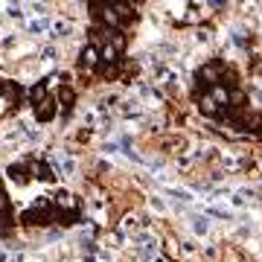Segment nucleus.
Here are the masks:
<instances>
[{
    "mask_svg": "<svg viewBox=\"0 0 262 262\" xmlns=\"http://www.w3.org/2000/svg\"><path fill=\"white\" fill-rule=\"evenodd\" d=\"M56 108H58L56 99H44V102L35 108V120L38 122H50L53 117H56Z\"/></svg>",
    "mask_w": 262,
    "mask_h": 262,
    "instance_id": "1",
    "label": "nucleus"
},
{
    "mask_svg": "<svg viewBox=\"0 0 262 262\" xmlns=\"http://www.w3.org/2000/svg\"><path fill=\"white\" fill-rule=\"evenodd\" d=\"M58 105H61V108H64V114H70L73 111V105H76V91L73 88H61V91H58Z\"/></svg>",
    "mask_w": 262,
    "mask_h": 262,
    "instance_id": "2",
    "label": "nucleus"
},
{
    "mask_svg": "<svg viewBox=\"0 0 262 262\" xmlns=\"http://www.w3.org/2000/svg\"><path fill=\"white\" fill-rule=\"evenodd\" d=\"M99 50L94 47V44H88V47L82 50V58H79V61H82V67H99Z\"/></svg>",
    "mask_w": 262,
    "mask_h": 262,
    "instance_id": "3",
    "label": "nucleus"
},
{
    "mask_svg": "<svg viewBox=\"0 0 262 262\" xmlns=\"http://www.w3.org/2000/svg\"><path fill=\"white\" fill-rule=\"evenodd\" d=\"M44 99H47V84H32V88H29V102L38 108Z\"/></svg>",
    "mask_w": 262,
    "mask_h": 262,
    "instance_id": "4",
    "label": "nucleus"
},
{
    "mask_svg": "<svg viewBox=\"0 0 262 262\" xmlns=\"http://www.w3.org/2000/svg\"><path fill=\"white\" fill-rule=\"evenodd\" d=\"M32 175H35L38 181H53V178H56V175H53V169H50V163H44V160L32 166Z\"/></svg>",
    "mask_w": 262,
    "mask_h": 262,
    "instance_id": "5",
    "label": "nucleus"
},
{
    "mask_svg": "<svg viewBox=\"0 0 262 262\" xmlns=\"http://www.w3.org/2000/svg\"><path fill=\"white\" fill-rule=\"evenodd\" d=\"M6 175H9V181H15V184H18V187H24V184H27V169L24 166H9L6 169Z\"/></svg>",
    "mask_w": 262,
    "mask_h": 262,
    "instance_id": "6",
    "label": "nucleus"
},
{
    "mask_svg": "<svg viewBox=\"0 0 262 262\" xmlns=\"http://www.w3.org/2000/svg\"><path fill=\"white\" fill-rule=\"evenodd\" d=\"M58 222L61 225H76L79 222V210H64V213L58 210Z\"/></svg>",
    "mask_w": 262,
    "mask_h": 262,
    "instance_id": "7",
    "label": "nucleus"
},
{
    "mask_svg": "<svg viewBox=\"0 0 262 262\" xmlns=\"http://www.w3.org/2000/svg\"><path fill=\"white\" fill-rule=\"evenodd\" d=\"M0 213H9V195L3 192V187H0Z\"/></svg>",
    "mask_w": 262,
    "mask_h": 262,
    "instance_id": "8",
    "label": "nucleus"
},
{
    "mask_svg": "<svg viewBox=\"0 0 262 262\" xmlns=\"http://www.w3.org/2000/svg\"><path fill=\"white\" fill-rule=\"evenodd\" d=\"M29 29H32V32H44V29H47V20H32Z\"/></svg>",
    "mask_w": 262,
    "mask_h": 262,
    "instance_id": "9",
    "label": "nucleus"
}]
</instances>
